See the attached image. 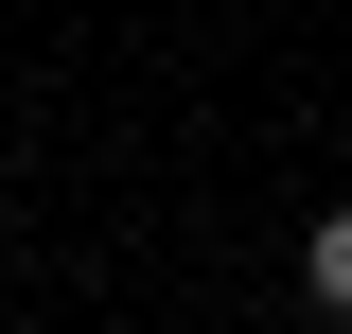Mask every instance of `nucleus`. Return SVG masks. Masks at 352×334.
Here are the masks:
<instances>
[{
	"label": "nucleus",
	"mask_w": 352,
	"mask_h": 334,
	"mask_svg": "<svg viewBox=\"0 0 352 334\" xmlns=\"http://www.w3.org/2000/svg\"><path fill=\"white\" fill-rule=\"evenodd\" d=\"M300 282H317V317H352V211H317V247H300Z\"/></svg>",
	"instance_id": "f257e3e1"
}]
</instances>
